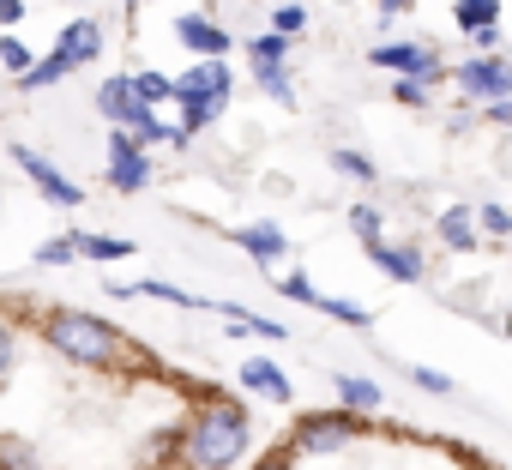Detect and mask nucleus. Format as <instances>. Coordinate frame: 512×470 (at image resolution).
<instances>
[{"instance_id": "nucleus-1", "label": "nucleus", "mask_w": 512, "mask_h": 470, "mask_svg": "<svg viewBox=\"0 0 512 470\" xmlns=\"http://www.w3.org/2000/svg\"><path fill=\"white\" fill-rule=\"evenodd\" d=\"M49 344H55L67 362H79V368H115V362L127 356V338H121L109 320L79 314V308H67V314L49 320Z\"/></svg>"}, {"instance_id": "nucleus-2", "label": "nucleus", "mask_w": 512, "mask_h": 470, "mask_svg": "<svg viewBox=\"0 0 512 470\" xmlns=\"http://www.w3.org/2000/svg\"><path fill=\"white\" fill-rule=\"evenodd\" d=\"M247 440H253L247 416H241L235 404H217V410H205V416L193 422V464H199V470H229V464L247 452Z\"/></svg>"}, {"instance_id": "nucleus-3", "label": "nucleus", "mask_w": 512, "mask_h": 470, "mask_svg": "<svg viewBox=\"0 0 512 470\" xmlns=\"http://www.w3.org/2000/svg\"><path fill=\"white\" fill-rule=\"evenodd\" d=\"M13 163L31 175V187H37L49 205H61V211H79V205H85V187H79V181H67V175H61V169H55L43 151H31V145H13Z\"/></svg>"}, {"instance_id": "nucleus-4", "label": "nucleus", "mask_w": 512, "mask_h": 470, "mask_svg": "<svg viewBox=\"0 0 512 470\" xmlns=\"http://www.w3.org/2000/svg\"><path fill=\"white\" fill-rule=\"evenodd\" d=\"M145 181H151V157H145L139 133L133 127H115L109 133V187L115 193H139Z\"/></svg>"}, {"instance_id": "nucleus-5", "label": "nucleus", "mask_w": 512, "mask_h": 470, "mask_svg": "<svg viewBox=\"0 0 512 470\" xmlns=\"http://www.w3.org/2000/svg\"><path fill=\"white\" fill-rule=\"evenodd\" d=\"M452 79H458L464 97H482V103L512 97V55H476V61H458Z\"/></svg>"}, {"instance_id": "nucleus-6", "label": "nucleus", "mask_w": 512, "mask_h": 470, "mask_svg": "<svg viewBox=\"0 0 512 470\" xmlns=\"http://www.w3.org/2000/svg\"><path fill=\"white\" fill-rule=\"evenodd\" d=\"M368 61L386 73H404V79H440V55L428 43H380Z\"/></svg>"}, {"instance_id": "nucleus-7", "label": "nucleus", "mask_w": 512, "mask_h": 470, "mask_svg": "<svg viewBox=\"0 0 512 470\" xmlns=\"http://www.w3.org/2000/svg\"><path fill=\"white\" fill-rule=\"evenodd\" d=\"M350 440H356V416H350V410L308 416V422L296 428V446H302V452H338V446H350Z\"/></svg>"}, {"instance_id": "nucleus-8", "label": "nucleus", "mask_w": 512, "mask_h": 470, "mask_svg": "<svg viewBox=\"0 0 512 470\" xmlns=\"http://www.w3.org/2000/svg\"><path fill=\"white\" fill-rule=\"evenodd\" d=\"M181 97H199V103H229V67H223V55H205L187 79H175V103Z\"/></svg>"}, {"instance_id": "nucleus-9", "label": "nucleus", "mask_w": 512, "mask_h": 470, "mask_svg": "<svg viewBox=\"0 0 512 470\" xmlns=\"http://www.w3.org/2000/svg\"><path fill=\"white\" fill-rule=\"evenodd\" d=\"M229 242H235V248H247L260 266H272V260H284V254H290V242H284V229H278V223H241V229H229Z\"/></svg>"}, {"instance_id": "nucleus-10", "label": "nucleus", "mask_w": 512, "mask_h": 470, "mask_svg": "<svg viewBox=\"0 0 512 470\" xmlns=\"http://www.w3.org/2000/svg\"><path fill=\"white\" fill-rule=\"evenodd\" d=\"M175 37H181L193 55H229V31H223L217 19H205V13H187V19H175Z\"/></svg>"}, {"instance_id": "nucleus-11", "label": "nucleus", "mask_w": 512, "mask_h": 470, "mask_svg": "<svg viewBox=\"0 0 512 470\" xmlns=\"http://www.w3.org/2000/svg\"><path fill=\"white\" fill-rule=\"evenodd\" d=\"M55 49H61V55H73L79 67H85V61H97V55H103V31H97V19H73V25L61 31V43H55Z\"/></svg>"}, {"instance_id": "nucleus-12", "label": "nucleus", "mask_w": 512, "mask_h": 470, "mask_svg": "<svg viewBox=\"0 0 512 470\" xmlns=\"http://www.w3.org/2000/svg\"><path fill=\"white\" fill-rule=\"evenodd\" d=\"M368 260H374L386 278H398V284H416V278H422V254H416V248H386V242H374Z\"/></svg>"}, {"instance_id": "nucleus-13", "label": "nucleus", "mask_w": 512, "mask_h": 470, "mask_svg": "<svg viewBox=\"0 0 512 470\" xmlns=\"http://www.w3.org/2000/svg\"><path fill=\"white\" fill-rule=\"evenodd\" d=\"M241 386L247 392H266V398H290V380L278 374V362H266V356H253V362H241Z\"/></svg>"}, {"instance_id": "nucleus-14", "label": "nucleus", "mask_w": 512, "mask_h": 470, "mask_svg": "<svg viewBox=\"0 0 512 470\" xmlns=\"http://www.w3.org/2000/svg\"><path fill=\"white\" fill-rule=\"evenodd\" d=\"M440 242L458 248V254H470V248H476V211H464V205L440 211Z\"/></svg>"}, {"instance_id": "nucleus-15", "label": "nucleus", "mask_w": 512, "mask_h": 470, "mask_svg": "<svg viewBox=\"0 0 512 470\" xmlns=\"http://www.w3.org/2000/svg\"><path fill=\"white\" fill-rule=\"evenodd\" d=\"M73 67H79V61H73V55H61V49H55V55H49V61H37V67H31V73H25V79H19V85H25V91H49V85H61V79H67V73H73Z\"/></svg>"}, {"instance_id": "nucleus-16", "label": "nucleus", "mask_w": 512, "mask_h": 470, "mask_svg": "<svg viewBox=\"0 0 512 470\" xmlns=\"http://www.w3.org/2000/svg\"><path fill=\"white\" fill-rule=\"evenodd\" d=\"M452 19H458V31H488V25H500V0H458Z\"/></svg>"}, {"instance_id": "nucleus-17", "label": "nucleus", "mask_w": 512, "mask_h": 470, "mask_svg": "<svg viewBox=\"0 0 512 470\" xmlns=\"http://www.w3.org/2000/svg\"><path fill=\"white\" fill-rule=\"evenodd\" d=\"M338 398H344V410H380V386L362 374H338Z\"/></svg>"}, {"instance_id": "nucleus-18", "label": "nucleus", "mask_w": 512, "mask_h": 470, "mask_svg": "<svg viewBox=\"0 0 512 470\" xmlns=\"http://www.w3.org/2000/svg\"><path fill=\"white\" fill-rule=\"evenodd\" d=\"M253 79H260V91H266V97H278L284 109L296 103V91H290V73H284V61H272V67H253Z\"/></svg>"}, {"instance_id": "nucleus-19", "label": "nucleus", "mask_w": 512, "mask_h": 470, "mask_svg": "<svg viewBox=\"0 0 512 470\" xmlns=\"http://www.w3.org/2000/svg\"><path fill=\"white\" fill-rule=\"evenodd\" d=\"M79 254L85 260H127L133 242H115V235H79Z\"/></svg>"}, {"instance_id": "nucleus-20", "label": "nucleus", "mask_w": 512, "mask_h": 470, "mask_svg": "<svg viewBox=\"0 0 512 470\" xmlns=\"http://www.w3.org/2000/svg\"><path fill=\"white\" fill-rule=\"evenodd\" d=\"M247 55H253V67H272V61L290 55V37H284V31H266V37H253V43H247Z\"/></svg>"}, {"instance_id": "nucleus-21", "label": "nucleus", "mask_w": 512, "mask_h": 470, "mask_svg": "<svg viewBox=\"0 0 512 470\" xmlns=\"http://www.w3.org/2000/svg\"><path fill=\"white\" fill-rule=\"evenodd\" d=\"M320 314H332L338 326H368V320H374L368 308H356V302H344V296H320Z\"/></svg>"}, {"instance_id": "nucleus-22", "label": "nucleus", "mask_w": 512, "mask_h": 470, "mask_svg": "<svg viewBox=\"0 0 512 470\" xmlns=\"http://www.w3.org/2000/svg\"><path fill=\"white\" fill-rule=\"evenodd\" d=\"M0 67H7V73H19V79H25V73H31L37 61H31V49H25L19 37H0Z\"/></svg>"}, {"instance_id": "nucleus-23", "label": "nucleus", "mask_w": 512, "mask_h": 470, "mask_svg": "<svg viewBox=\"0 0 512 470\" xmlns=\"http://www.w3.org/2000/svg\"><path fill=\"white\" fill-rule=\"evenodd\" d=\"M332 163L350 175V181H374L380 169H374V157H362V151H332Z\"/></svg>"}, {"instance_id": "nucleus-24", "label": "nucleus", "mask_w": 512, "mask_h": 470, "mask_svg": "<svg viewBox=\"0 0 512 470\" xmlns=\"http://www.w3.org/2000/svg\"><path fill=\"white\" fill-rule=\"evenodd\" d=\"M350 229L362 235V248H374V242H380V211H374V205H356V211H350Z\"/></svg>"}, {"instance_id": "nucleus-25", "label": "nucleus", "mask_w": 512, "mask_h": 470, "mask_svg": "<svg viewBox=\"0 0 512 470\" xmlns=\"http://www.w3.org/2000/svg\"><path fill=\"white\" fill-rule=\"evenodd\" d=\"M133 85H139V97H145V103L175 97V79H163V73H133Z\"/></svg>"}, {"instance_id": "nucleus-26", "label": "nucleus", "mask_w": 512, "mask_h": 470, "mask_svg": "<svg viewBox=\"0 0 512 470\" xmlns=\"http://www.w3.org/2000/svg\"><path fill=\"white\" fill-rule=\"evenodd\" d=\"M37 260H43V266H67V260H79V235H67V242H43Z\"/></svg>"}, {"instance_id": "nucleus-27", "label": "nucleus", "mask_w": 512, "mask_h": 470, "mask_svg": "<svg viewBox=\"0 0 512 470\" xmlns=\"http://www.w3.org/2000/svg\"><path fill=\"white\" fill-rule=\"evenodd\" d=\"M272 25H278L284 37H296V31L308 25V13H302V7H278V13H272Z\"/></svg>"}, {"instance_id": "nucleus-28", "label": "nucleus", "mask_w": 512, "mask_h": 470, "mask_svg": "<svg viewBox=\"0 0 512 470\" xmlns=\"http://www.w3.org/2000/svg\"><path fill=\"white\" fill-rule=\"evenodd\" d=\"M392 97H398V103H428V79H398Z\"/></svg>"}, {"instance_id": "nucleus-29", "label": "nucleus", "mask_w": 512, "mask_h": 470, "mask_svg": "<svg viewBox=\"0 0 512 470\" xmlns=\"http://www.w3.org/2000/svg\"><path fill=\"white\" fill-rule=\"evenodd\" d=\"M476 223H482L488 235H506V229H512V217H506L500 205H482V211H476Z\"/></svg>"}, {"instance_id": "nucleus-30", "label": "nucleus", "mask_w": 512, "mask_h": 470, "mask_svg": "<svg viewBox=\"0 0 512 470\" xmlns=\"http://www.w3.org/2000/svg\"><path fill=\"white\" fill-rule=\"evenodd\" d=\"M284 296H290V302H308V308H320V290H314L308 278H284Z\"/></svg>"}, {"instance_id": "nucleus-31", "label": "nucleus", "mask_w": 512, "mask_h": 470, "mask_svg": "<svg viewBox=\"0 0 512 470\" xmlns=\"http://www.w3.org/2000/svg\"><path fill=\"white\" fill-rule=\"evenodd\" d=\"M410 380H416L422 392H440V398L452 392V380H446V374H434V368H410Z\"/></svg>"}, {"instance_id": "nucleus-32", "label": "nucleus", "mask_w": 512, "mask_h": 470, "mask_svg": "<svg viewBox=\"0 0 512 470\" xmlns=\"http://www.w3.org/2000/svg\"><path fill=\"white\" fill-rule=\"evenodd\" d=\"M488 121H494V127H512V97H494V103H488Z\"/></svg>"}, {"instance_id": "nucleus-33", "label": "nucleus", "mask_w": 512, "mask_h": 470, "mask_svg": "<svg viewBox=\"0 0 512 470\" xmlns=\"http://www.w3.org/2000/svg\"><path fill=\"white\" fill-rule=\"evenodd\" d=\"M7 368H13V332L0 326V380H7Z\"/></svg>"}, {"instance_id": "nucleus-34", "label": "nucleus", "mask_w": 512, "mask_h": 470, "mask_svg": "<svg viewBox=\"0 0 512 470\" xmlns=\"http://www.w3.org/2000/svg\"><path fill=\"white\" fill-rule=\"evenodd\" d=\"M25 19V0H0V25H19Z\"/></svg>"}, {"instance_id": "nucleus-35", "label": "nucleus", "mask_w": 512, "mask_h": 470, "mask_svg": "<svg viewBox=\"0 0 512 470\" xmlns=\"http://www.w3.org/2000/svg\"><path fill=\"white\" fill-rule=\"evenodd\" d=\"M410 7H416V0H380V13H386V19H398V13H410Z\"/></svg>"}, {"instance_id": "nucleus-36", "label": "nucleus", "mask_w": 512, "mask_h": 470, "mask_svg": "<svg viewBox=\"0 0 512 470\" xmlns=\"http://www.w3.org/2000/svg\"><path fill=\"white\" fill-rule=\"evenodd\" d=\"M260 470H284V464H260Z\"/></svg>"}]
</instances>
